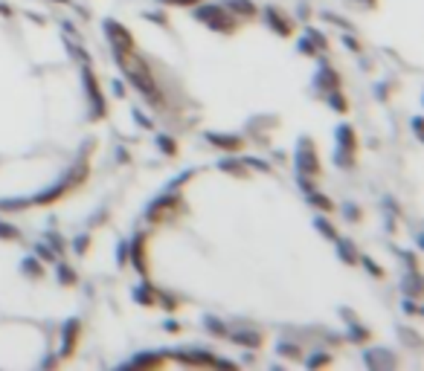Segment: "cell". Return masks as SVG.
Masks as SVG:
<instances>
[{"mask_svg": "<svg viewBox=\"0 0 424 371\" xmlns=\"http://www.w3.org/2000/svg\"><path fill=\"white\" fill-rule=\"evenodd\" d=\"M308 12L329 29L358 73L383 102L404 116L407 79L421 82V0H305Z\"/></svg>", "mask_w": 424, "mask_h": 371, "instance_id": "277c9868", "label": "cell"}, {"mask_svg": "<svg viewBox=\"0 0 424 371\" xmlns=\"http://www.w3.org/2000/svg\"><path fill=\"white\" fill-rule=\"evenodd\" d=\"M111 79L93 44L52 0H0V209L52 212L102 168Z\"/></svg>", "mask_w": 424, "mask_h": 371, "instance_id": "7a4b0ae2", "label": "cell"}, {"mask_svg": "<svg viewBox=\"0 0 424 371\" xmlns=\"http://www.w3.org/2000/svg\"><path fill=\"white\" fill-rule=\"evenodd\" d=\"M93 290L70 252L0 209V368H70L87 354Z\"/></svg>", "mask_w": 424, "mask_h": 371, "instance_id": "3957f363", "label": "cell"}, {"mask_svg": "<svg viewBox=\"0 0 424 371\" xmlns=\"http://www.w3.org/2000/svg\"><path fill=\"white\" fill-rule=\"evenodd\" d=\"M398 214L262 157H195L128 226L134 307L181 340L169 365H404L418 249Z\"/></svg>", "mask_w": 424, "mask_h": 371, "instance_id": "6da1fadb", "label": "cell"}]
</instances>
